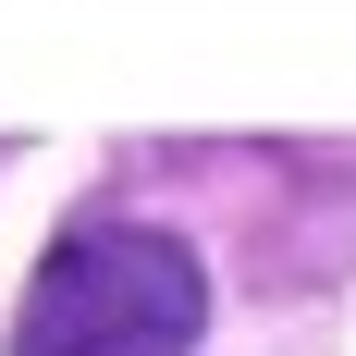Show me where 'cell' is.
Returning <instances> with one entry per match:
<instances>
[{
	"label": "cell",
	"instance_id": "1",
	"mask_svg": "<svg viewBox=\"0 0 356 356\" xmlns=\"http://www.w3.org/2000/svg\"><path fill=\"white\" fill-rule=\"evenodd\" d=\"M209 332V270L160 221H86L37 258L13 356H197Z\"/></svg>",
	"mask_w": 356,
	"mask_h": 356
}]
</instances>
